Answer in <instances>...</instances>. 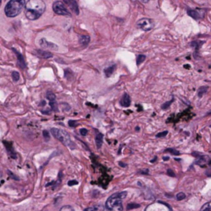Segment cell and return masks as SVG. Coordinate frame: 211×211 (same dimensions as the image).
Returning <instances> with one entry per match:
<instances>
[{
    "mask_svg": "<svg viewBox=\"0 0 211 211\" xmlns=\"http://www.w3.org/2000/svg\"><path fill=\"white\" fill-rule=\"evenodd\" d=\"M200 211H211V201L207 202L201 207Z\"/></svg>",
    "mask_w": 211,
    "mask_h": 211,
    "instance_id": "cell-20",
    "label": "cell"
},
{
    "mask_svg": "<svg viewBox=\"0 0 211 211\" xmlns=\"http://www.w3.org/2000/svg\"><path fill=\"white\" fill-rule=\"evenodd\" d=\"M36 54L38 57L44 58V59H48V58L53 57L52 53L49 52V51H44V50H37Z\"/></svg>",
    "mask_w": 211,
    "mask_h": 211,
    "instance_id": "cell-11",
    "label": "cell"
},
{
    "mask_svg": "<svg viewBox=\"0 0 211 211\" xmlns=\"http://www.w3.org/2000/svg\"><path fill=\"white\" fill-rule=\"evenodd\" d=\"M211 115V111H210V112L208 113V114H207V115Z\"/></svg>",
    "mask_w": 211,
    "mask_h": 211,
    "instance_id": "cell-34",
    "label": "cell"
},
{
    "mask_svg": "<svg viewBox=\"0 0 211 211\" xmlns=\"http://www.w3.org/2000/svg\"><path fill=\"white\" fill-rule=\"evenodd\" d=\"M136 26L139 29L145 32H149L151 31L154 27V22L151 19L149 18H142L140 21H138L136 23Z\"/></svg>",
    "mask_w": 211,
    "mask_h": 211,
    "instance_id": "cell-6",
    "label": "cell"
},
{
    "mask_svg": "<svg viewBox=\"0 0 211 211\" xmlns=\"http://www.w3.org/2000/svg\"><path fill=\"white\" fill-rule=\"evenodd\" d=\"M40 45L42 46V48L45 49V50H54V51H57L58 46L54 43H51V42H49L48 41H46L45 38H42L41 41H40Z\"/></svg>",
    "mask_w": 211,
    "mask_h": 211,
    "instance_id": "cell-7",
    "label": "cell"
},
{
    "mask_svg": "<svg viewBox=\"0 0 211 211\" xmlns=\"http://www.w3.org/2000/svg\"><path fill=\"white\" fill-rule=\"evenodd\" d=\"M140 204H129L128 205H127V209L128 210H130V209H136V208H140Z\"/></svg>",
    "mask_w": 211,
    "mask_h": 211,
    "instance_id": "cell-24",
    "label": "cell"
},
{
    "mask_svg": "<svg viewBox=\"0 0 211 211\" xmlns=\"http://www.w3.org/2000/svg\"><path fill=\"white\" fill-rule=\"evenodd\" d=\"M51 134L52 135L57 139L58 140H60V142L62 143L63 145H64L67 147H69L70 149H74V144L70 139V136L67 132H65L63 130L57 128H53L51 129Z\"/></svg>",
    "mask_w": 211,
    "mask_h": 211,
    "instance_id": "cell-4",
    "label": "cell"
},
{
    "mask_svg": "<svg viewBox=\"0 0 211 211\" xmlns=\"http://www.w3.org/2000/svg\"><path fill=\"white\" fill-rule=\"evenodd\" d=\"M187 14H188L190 17H191L192 18L195 19V20H198V19H200V17H201L200 13L197 11V10H192V9L188 10V11H187Z\"/></svg>",
    "mask_w": 211,
    "mask_h": 211,
    "instance_id": "cell-13",
    "label": "cell"
},
{
    "mask_svg": "<svg viewBox=\"0 0 211 211\" xmlns=\"http://www.w3.org/2000/svg\"><path fill=\"white\" fill-rule=\"evenodd\" d=\"M174 101V98L172 97V100H171V101H167V102H165V103H163V105H162V109H163V110H167V109H168V108L170 106L172 105V101Z\"/></svg>",
    "mask_w": 211,
    "mask_h": 211,
    "instance_id": "cell-21",
    "label": "cell"
},
{
    "mask_svg": "<svg viewBox=\"0 0 211 211\" xmlns=\"http://www.w3.org/2000/svg\"><path fill=\"white\" fill-rule=\"evenodd\" d=\"M146 60V56L145 55H139L136 58V64L138 66H140V64H142Z\"/></svg>",
    "mask_w": 211,
    "mask_h": 211,
    "instance_id": "cell-19",
    "label": "cell"
},
{
    "mask_svg": "<svg viewBox=\"0 0 211 211\" xmlns=\"http://www.w3.org/2000/svg\"><path fill=\"white\" fill-rule=\"evenodd\" d=\"M166 152H170L171 154H174V155H179L180 154V152H178L177 150H175V149H168L166 150Z\"/></svg>",
    "mask_w": 211,
    "mask_h": 211,
    "instance_id": "cell-26",
    "label": "cell"
},
{
    "mask_svg": "<svg viewBox=\"0 0 211 211\" xmlns=\"http://www.w3.org/2000/svg\"><path fill=\"white\" fill-rule=\"evenodd\" d=\"M79 43L82 45L83 46H86L88 45V43H89L90 42V37H88V36H81L80 37H79Z\"/></svg>",
    "mask_w": 211,
    "mask_h": 211,
    "instance_id": "cell-16",
    "label": "cell"
},
{
    "mask_svg": "<svg viewBox=\"0 0 211 211\" xmlns=\"http://www.w3.org/2000/svg\"><path fill=\"white\" fill-rule=\"evenodd\" d=\"M168 131L166 130V131H163V132H161V133H158V134H157V135H156V137L157 138H162V137H165L166 135H168Z\"/></svg>",
    "mask_w": 211,
    "mask_h": 211,
    "instance_id": "cell-27",
    "label": "cell"
},
{
    "mask_svg": "<svg viewBox=\"0 0 211 211\" xmlns=\"http://www.w3.org/2000/svg\"><path fill=\"white\" fill-rule=\"evenodd\" d=\"M1 176H2V174H1V171H0V177H1Z\"/></svg>",
    "mask_w": 211,
    "mask_h": 211,
    "instance_id": "cell-36",
    "label": "cell"
},
{
    "mask_svg": "<svg viewBox=\"0 0 211 211\" xmlns=\"http://www.w3.org/2000/svg\"><path fill=\"white\" fill-rule=\"evenodd\" d=\"M104 206L102 204H95L93 206L88 207L85 209L84 211H104Z\"/></svg>",
    "mask_w": 211,
    "mask_h": 211,
    "instance_id": "cell-14",
    "label": "cell"
},
{
    "mask_svg": "<svg viewBox=\"0 0 211 211\" xmlns=\"http://www.w3.org/2000/svg\"><path fill=\"white\" fill-rule=\"evenodd\" d=\"M25 6V0H10L5 7V14L7 17H14L20 14Z\"/></svg>",
    "mask_w": 211,
    "mask_h": 211,
    "instance_id": "cell-3",
    "label": "cell"
},
{
    "mask_svg": "<svg viewBox=\"0 0 211 211\" xmlns=\"http://www.w3.org/2000/svg\"><path fill=\"white\" fill-rule=\"evenodd\" d=\"M207 90H208V87L207 86H202L199 88L198 90V96L199 97H202V96H204V94H205L207 92Z\"/></svg>",
    "mask_w": 211,
    "mask_h": 211,
    "instance_id": "cell-18",
    "label": "cell"
},
{
    "mask_svg": "<svg viewBox=\"0 0 211 211\" xmlns=\"http://www.w3.org/2000/svg\"><path fill=\"white\" fill-rule=\"evenodd\" d=\"M176 198H177V200H178V201H180V200H184V199L186 198V195H185V193L183 192H179L177 195H176Z\"/></svg>",
    "mask_w": 211,
    "mask_h": 211,
    "instance_id": "cell-23",
    "label": "cell"
},
{
    "mask_svg": "<svg viewBox=\"0 0 211 211\" xmlns=\"http://www.w3.org/2000/svg\"><path fill=\"white\" fill-rule=\"evenodd\" d=\"M167 173H168V176H170V177H175V173L173 172V171L171 169H168V171H167Z\"/></svg>",
    "mask_w": 211,
    "mask_h": 211,
    "instance_id": "cell-29",
    "label": "cell"
},
{
    "mask_svg": "<svg viewBox=\"0 0 211 211\" xmlns=\"http://www.w3.org/2000/svg\"><path fill=\"white\" fill-rule=\"evenodd\" d=\"M12 51H13V52L17 55V62H18V65L20 66V68L22 69H25L26 68H27V64H26L25 60H24L22 55L21 53L17 51L16 49H12Z\"/></svg>",
    "mask_w": 211,
    "mask_h": 211,
    "instance_id": "cell-9",
    "label": "cell"
},
{
    "mask_svg": "<svg viewBox=\"0 0 211 211\" xmlns=\"http://www.w3.org/2000/svg\"><path fill=\"white\" fill-rule=\"evenodd\" d=\"M12 75V79H13L14 82H17V81L19 80V78H20V75H19V74L17 73V72L14 71Z\"/></svg>",
    "mask_w": 211,
    "mask_h": 211,
    "instance_id": "cell-25",
    "label": "cell"
},
{
    "mask_svg": "<svg viewBox=\"0 0 211 211\" xmlns=\"http://www.w3.org/2000/svg\"><path fill=\"white\" fill-rule=\"evenodd\" d=\"M169 159V157H163V160L168 161Z\"/></svg>",
    "mask_w": 211,
    "mask_h": 211,
    "instance_id": "cell-33",
    "label": "cell"
},
{
    "mask_svg": "<svg viewBox=\"0 0 211 211\" xmlns=\"http://www.w3.org/2000/svg\"><path fill=\"white\" fill-rule=\"evenodd\" d=\"M95 141H96V145L97 149H101L102 143H103V135L101 133H97L95 138Z\"/></svg>",
    "mask_w": 211,
    "mask_h": 211,
    "instance_id": "cell-12",
    "label": "cell"
},
{
    "mask_svg": "<svg viewBox=\"0 0 211 211\" xmlns=\"http://www.w3.org/2000/svg\"><path fill=\"white\" fill-rule=\"evenodd\" d=\"M53 10L55 13L58 15H61V16H68L71 17V13L69 10L67 9L64 2L57 1L53 4Z\"/></svg>",
    "mask_w": 211,
    "mask_h": 211,
    "instance_id": "cell-5",
    "label": "cell"
},
{
    "mask_svg": "<svg viewBox=\"0 0 211 211\" xmlns=\"http://www.w3.org/2000/svg\"><path fill=\"white\" fill-rule=\"evenodd\" d=\"M43 134H44V136H45V137H47V139H48L49 140V133H48V131H46V130H44V132H43Z\"/></svg>",
    "mask_w": 211,
    "mask_h": 211,
    "instance_id": "cell-32",
    "label": "cell"
},
{
    "mask_svg": "<svg viewBox=\"0 0 211 211\" xmlns=\"http://www.w3.org/2000/svg\"><path fill=\"white\" fill-rule=\"evenodd\" d=\"M26 16L29 20H37L46 10V4L43 0H29L26 3Z\"/></svg>",
    "mask_w": 211,
    "mask_h": 211,
    "instance_id": "cell-1",
    "label": "cell"
},
{
    "mask_svg": "<svg viewBox=\"0 0 211 211\" xmlns=\"http://www.w3.org/2000/svg\"><path fill=\"white\" fill-rule=\"evenodd\" d=\"M209 159V157L203 155V156H197L196 157V160H195V164L201 166L202 164H204V163H206V161Z\"/></svg>",
    "mask_w": 211,
    "mask_h": 211,
    "instance_id": "cell-15",
    "label": "cell"
},
{
    "mask_svg": "<svg viewBox=\"0 0 211 211\" xmlns=\"http://www.w3.org/2000/svg\"><path fill=\"white\" fill-rule=\"evenodd\" d=\"M60 211H74V209L71 205H64V206L60 209Z\"/></svg>",
    "mask_w": 211,
    "mask_h": 211,
    "instance_id": "cell-22",
    "label": "cell"
},
{
    "mask_svg": "<svg viewBox=\"0 0 211 211\" xmlns=\"http://www.w3.org/2000/svg\"><path fill=\"white\" fill-rule=\"evenodd\" d=\"M115 64H113V65H111L110 67H109V68H106V69H105V70H104V73H105L106 76V77H110L111 74L115 72Z\"/></svg>",
    "mask_w": 211,
    "mask_h": 211,
    "instance_id": "cell-17",
    "label": "cell"
},
{
    "mask_svg": "<svg viewBox=\"0 0 211 211\" xmlns=\"http://www.w3.org/2000/svg\"><path fill=\"white\" fill-rule=\"evenodd\" d=\"M1 2H2V0H0V6H1Z\"/></svg>",
    "mask_w": 211,
    "mask_h": 211,
    "instance_id": "cell-35",
    "label": "cell"
},
{
    "mask_svg": "<svg viewBox=\"0 0 211 211\" xmlns=\"http://www.w3.org/2000/svg\"><path fill=\"white\" fill-rule=\"evenodd\" d=\"M80 134H81V135H83V136L87 135V129H85V128L81 129V130H80Z\"/></svg>",
    "mask_w": 211,
    "mask_h": 211,
    "instance_id": "cell-28",
    "label": "cell"
},
{
    "mask_svg": "<svg viewBox=\"0 0 211 211\" xmlns=\"http://www.w3.org/2000/svg\"><path fill=\"white\" fill-rule=\"evenodd\" d=\"M130 102L131 99L127 93H125L124 96H122V98L120 99V106H124V107H129V106H130Z\"/></svg>",
    "mask_w": 211,
    "mask_h": 211,
    "instance_id": "cell-10",
    "label": "cell"
},
{
    "mask_svg": "<svg viewBox=\"0 0 211 211\" xmlns=\"http://www.w3.org/2000/svg\"><path fill=\"white\" fill-rule=\"evenodd\" d=\"M78 184V181H69V186H74V185H77Z\"/></svg>",
    "mask_w": 211,
    "mask_h": 211,
    "instance_id": "cell-31",
    "label": "cell"
},
{
    "mask_svg": "<svg viewBox=\"0 0 211 211\" xmlns=\"http://www.w3.org/2000/svg\"><path fill=\"white\" fill-rule=\"evenodd\" d=\"M127 196L126 191L114 193L108 198L106 202V209L108 211H122L123 204L122 200Z\"/></svg>",
    "mask_w": 211,
    "mask_h": 211,
    "instance_id": "cell-2",
    "label": "cell"
},
{
    "mask_svg": "<svg viewBox=\"0 0 211 211\" xmlns=\"http://www.w3.org/2000/svg\"><path fill=\"white\" fill-rule=\"evenodd\" d=\"M64 3H66V5L69 6V8L74 12L76 15L79 14V7L75 0H64Z\"/></svg>",
    "mask_w": 211,
    "mask_h": 211,
    "instance_id": "cell-8",
    "label": "cell"
},
{
    "mask_svg": "<svg viewBox=\"0 0 211 211\" xmlns=\"http://www.w3.org/2000/svg\"><path fill=\"white\" fill-rule=\"evenodd\" d=\"M69 125L71 127L76 126V121H74V120H69Z\"/></svg>",
    "mask_w": 211,
    "mask_h": 211,
    "instance_id": "cell-30",
    "label": "cell"
}]
</instances>
